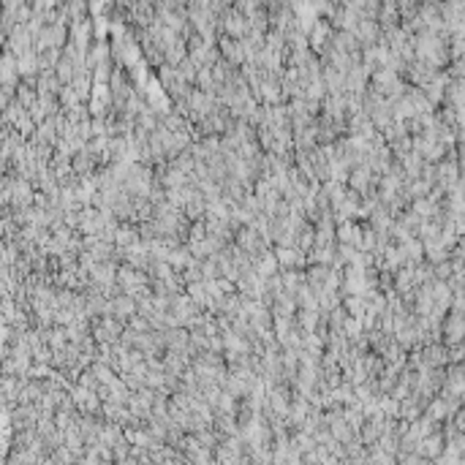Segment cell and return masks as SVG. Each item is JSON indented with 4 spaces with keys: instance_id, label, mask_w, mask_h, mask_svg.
<instances>
[{
    "instance_id": "6da1fadb",
    "label": "cell",
    "mask_w": 465,
    "mask_h": 465,
    "mask_svg": "<svg viewBox=\"0 0 465 465\" xmlns=\"http://www.w3.org/2000/svg\"><path fill=\"white\" fill-rule=\"evenodd\" d=\"M275 259H278L280 269H296L308 262L305 253L299 248H294V245H275Z\"/></svg>"
},
{
    "instance_id": "7a4b0ae2",
    "label": "cell",
    "mask_w": 465,
    "mask_h": 465,
    "mask_svg": "<svg viewBox=\"0 0 465 465\" xmlns=\"http://www.w3.org/2000/svg\"><path fill=\"white\" fill-rule=\"evenodd\" d=\"M416 452L422 455V460H436L441 452H443V433H441V430H433V433H427L424 438H419Z\"/></svg>"
},
{
    "instance_id": "3957f363",
    "label": "cell",
    "mask_w": 465,
    "mask_h": 465,
    "mask_svg": "<svg viewBox=\"0 0 465 465\" xmlns=\"http://www.w3.org/2000/svg\"><path fill=\"white\" fill-rule=\"evenodd\" d=\"M76 169L79 171H90L93 169V158L85 152V155H79V161H76Z\"/></svg>"
}]
</instances>
